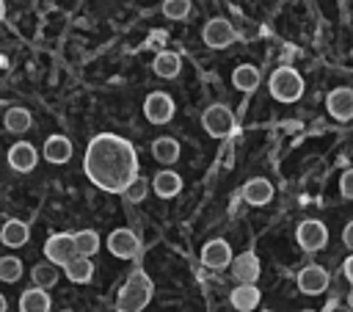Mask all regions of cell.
Returning a JSON list of instances; mask_svg holds the SVG:
<instances>
[{"label":"cell","mask_w":353,"mask_h":312,"mask_svg":"<svg viewBox=\"0 0 353 312\" xmlns=\"http://www.w3.org/2000/svg\"><path fill=\"white\" fill-rule=\"evenodd\" d=\"M83 168L97 188L110 193H124V188L138 177V155L130 141L102 133L91 138Z\"/></svg>","instance_id":"cell-1"},{"label":"cell","mask_w":353,"mask_h":312,"mask_svg":"<svg viewBox=\"0 0 353 312\" xmlns=\"http://www.w3.org/2000/svg\"><path fill=\"white\" fill-rule=\"evenodd\" d=\"M152 279L143 273V271H135L124 287L119 290V298H116V312H141L149 301H152Z\"/></svg>","instance_id":"cell-2"},{"label":"cell","mask_w":353,"mask_h":312,"mask_svg":"<svg viewBox=\"0 0 353 312\" xmlns=\"http://www.w3.org/2000/svg\"><path fill=\"white\" fill-rule=\"evenodd\" d=\"M268 88H270V97L273 99H279V102H295L303 94V77L292 66H279L270 75Z\"/></svg>","instance_id":"cell-3"},{"label":"cell","mask_w":353,"mask_h":312,"mask_svg":"<svg viewBox=\"0 0 353 312\" xmlns=\"http://www.w3.org/2000/svg\"><path fill=\"white\" fill-rule=\"evenodd\" d=\"M201 127H204V133L212 135V138H226V135L232 133V127H234V116H232V110H229L226 105L215 102V105H210V108L201 113Z\"/></svg>","instance_id":"cell-4"},{"label":"cell","mask_w":353,"mask_h":312,"mask_svg":"<svg viewBox=\"0 0 353 312\" xmlns=\"http://www.w3.org/2000/svg\"><path fill=\"white\" fill-rule=\"evenodd\" d=\"M44 257L47 262L52 265H69L74 257H77V248H74V237L66 235V232H58V235H50L47 243H44Z\"/></svg>","instance_id":"cell-5"},{"label":"cell","mask_w":353,"mask_h":312,"mask_svg":"<svg viewBox=\"0 0 353 312\" xmlns=\"http://www.w3.org/2000/svg\"><path fill=\"white\" fill-rule=\"evenodd\" d=\"M234 36H237V33H234L232 22L223 19V17H212V19H207L204 28H201V39H204V44L212 47V50L229 47V44L234 41Z\"/></svg>","instance_id":"cell-6"},{"label":"cell","mask_w":353,"mask_h":312,"mask_svg":"<svg viewBox=\"0 0 353 312\" xmlns=\"http://www.w3.org/2000/svg\"><path fill=\"white\" fill-rule=\"evenodd\" d=\"M295 237H298V246H301L303 251H320V248L328 243V229H325L323 221L306 218V221L298 224Z\"/></svg>","instance_id":"cell-7"},{"label":"cell","mask_w":353,"mask_h":312,"mask_svg":"<svg viewBox=\"0 0 353 312\" xmlns=\"http://www.w3.org/2000/svg\"><path fill=\"white\" fill-rule=\"evenodd\" d=\"M174 110H176V105H174L171 94H165V91H152L143 99V113H146V119L152 124H168Z\"/></svg>","instance_id":"cell-8"},{"label":"cell","mask_w":353,"mask_h":312,"mask_svg":"<svg viewBox=\"0 0 353 312\" xmlns=\"http://www.w3.org/2000/svg\"><path fill=\"white\" fill-rule=\"evenodd\" d=\"M108 251L113 257H119V260H132L141 251V240H138V235L132 229L121 226V229H113L108 235Z\"/></svg>","instance_id":"cell-9"},{"label":"cell","mask_w":353,"mask_h":312,"mask_svg":"<svg viewBox=\"0 0 353 312\" xmlns=\"http://www.w3.org/2000/svg\"><path fill=\"white\" fill-rule=\"evenodd\" d=\"M232 246L223 240V237H215V240H207L204 248H201V265L210 268V271H223L232 265Z\"/></svg>","instance_id":"cell-10"},{"label":"cell","mask_w":353,"mask_h":312,"mask_svg":"<svg viewBox=\"0 0 353 312\" xmlns=\"http://www.w3.org/2000/svg\"><path fill=\"white\" fill-rule=\"evenodd\" d=\"M232 276H234V282L237 284H256V279H259V273H262V268H259V257L254 254V251H243V254H237L234 260H232Z\"/></svg>","instance_id":"cell-11"},{"label":"cell","mask_w":353,"mask_h":312,"mask_svg":"<svg viewBox=\"0 0 353 312\" xmlns=\"http://www.w3.org/2000/svg\"><path fill=\"white\" fill-rule=\"evenodd\" d=\"M295 282L303 295H320L328 287V271L323 265H306V268H301Z\"/></svg>","instance_id":"cell-12"},{"label":"cell","mask_w":353,"mask_h":312,"mask_svg":"<svg viewBox=\"0 0 353 312\" xmlns=\"http://www.w3.org/2000/svg\"><path fill=\"white\" fill-rule=\"evenodd\" d=\"M325 108H328V113H331L336 121L353 119V88H347V86L331 88L328 97H325Z\"/></svg>","instance_id":"cell-13"},{"label":"cell","mask_w":353,"mask_h":312,"mask_svg":"<svg viewBox=\"0 0 353 312\" xmlns=\"http://www.w3.org/2000/svg\"><path fill=\"white\" fill-rule=\"evenodd\" d=\"M36 163H39V152H36V146L28 144V141H17V144L8 149V166H11L14 171L28 174V171L36 168Z\"/></svg>","instance_id":"cell-14"},{"label":"cell","mask_w":353,"mask_h":312,"mask_svg":"<svg viewBox=\"0 0 353 312\" xmlns=\"http://www.w3.org/2000/svg\"><path fill=\"white\" fill-rule=\"evenodd\" d=\"M273 199V185L265 179V177H254L243 185V202L254 204V207H262Z\"/></svg>","instance_id":"cell-15"},{"label":"cell","mask_w":353,"mask_h":312,"mask_svg":"<svg viewBox=\"0 0 353 312\" xmlns=\"http://www.w3.org/2000/svg\"><path fill=\"white\" fill-rule=\"evenodd\" d=\"M259 298H262V293H259L256 284H237V287L229 293V304H232L237 312H251V309H256V306H259Z\"/></svg>","instance_id":"cell-16"},{"label":"cell","mask_w":353,"mask_h":312,"mask_svg":"<svg viewBox=\"0 0 353 312\" xmlns=\"http://www.w3.org/2000/svg\"><path fill=\"white\" fill-rule=\"evenodd\" d=\"M69 157H72V141L66 135H50L44 141V160L47 163L63 166V163H69Z\"/></svg>","instance_id":"cell-17"},{"label":"cell","mask_w":353,"mask_h":312,"mask_svg":"<svg viewBox=\"0 0 353 312\" xmlns=\"http://www.w3.org/2000/svg\"><path fill=\"white\" fill-rule=\"evenodd\" d=\"M152 72H154L157 77H163V80H174V77L182 72V58H179L176 52H171V50H163V52L154 55Z\"/></svg>","instance_id":"cell-18"},{"label":"cell","mask_w":353,"mask_h":312,"mask_svg":"<svg viewBox=\"0 0 353 312\" xmlns=\"http://www.w3.org/2000/svg\"><path fill=\"white\" fill-rule=\"evenodd\" d=\"M152 188H154V193H157L160 199H174V196L182 191V177H179L176 171H171V168H163V171L154 174Z\"/></svg>","instance_id":"cell-19"},{"label":"cell","mask_w":353,"mask_h":312,"mask_svg":"<svg viewBox=\"0 0 353 312\" xmlns=\"http://www.w3.org/2000/svg\"><path fill=\"white\" fill-rule=\"evenodd\" d=\"M28 237H30V229H28V224L19 221V218H8V221L3 224V229H0V240H3V246H8V248L25 246Z\"/></svg>","instance_id":"cell-20"},{"label":"cell","mask_w":353,"mask_h":312,"mask_svg":"<svg viewBox=\"0 0 353 312\" xmlns=\"http://www.w3.org/2000/svg\"><path fill=\"white\" fill-rule=\"evenodd\" d=\"M50 306H52L50 293L41 287H28L19 295V312H50Z\"/></svg>","instance_id":"cell-21"},{"label":"cell","mask_w":353,"mask_h":312,"mask_svg":"<svg viewBox=\"0 0 353 312\" xmlns=\"http://www.w3.org/2000/svg\"><path fill=\"white\" fill-rule=\"evenodd\" d=\"M232 83H234V88H237V91L251 94V91H256V88H259L262 75H259V69H256V66H251V64H240V66L232 72Z\"/></svg>","instance_id":"cell-22"},{"label":"cell","mask_w":353,"mask_h":312,"mask_svg":"<svg viewBox=\"0 0 353 312\" xmlns=\"http://www.w3.org/2000/svg\"><path fill=\"white\" fill-rule=\"evenodd\" d=\"M152 157H154L157 163H165V166L176 163V160H179V144H176V138H171V135L154 138V144H152Z\"/></svg>","instance_id":"cell-23"},{"label":"cell","mask_w":353,"mask_h":312,"mask_svg":"<svg viewBox=\"0 0 353 312\" xmlns=\"http://www.w3.org/2000/svg\"><path fill=\"white\" fill-rule=\"evenodd\" d=\"M63 273L74 284H88L94 279V262L88 257H74L69 265H63Z\"/></svg>","instance_id":"cell-24"},{"label":"cell","mask_w":353,"mask_h":312,"mask_svg":"<svg viewBox=\"0 0 353 312\" xmlns=\"http://www.w3.org/2000/svg\"><path fill=\"white\" fill-rule=\"evenodd\" d=\"M3 124H6V130L8 133H28L30 130V124H33V116H30V110L28 108H8L6 110V116H3Z\"/></svg>","instance_id":"cell-25"},{"label":"cell","mask_w":353,"mask_h":312,"mask_svg":"<svg viewBox=\"0 0 353 312\" xmlns=\"http://www.w3.org/2000/svg\"><path fill=\"white\" fill-rule=\"evenodd\" d=\"M74 237V248H77V257H94L99 251V235L94 229H80L72 235Z\"/></svg>","instance_id":"cell-26"},{"label":"cell","mask_w":353,"mask_h":312,"mask_svg":"<svg viewBox=\"0 0 353 312\" xmlns=\"http://www.w3.org/2000/svg\"><path fill=\"white\" fill-rule=\"evenodd\" d=\"M30 279H33V287L50 290V287H55V282H58V265H52V262H39V265H33Z\"/></svg>","instance_id":"cell-27"},{"label":"cell","mask_w":353,"mask_h":312,"mask_svg":"<svg viewBox=\"0 0 353 312\" xmlns=\"http://www.w3.org/2000/svg\"><path fill=\"white\" fill-rule=\"evenodd\" d=\"M19 276H22V260L11 257V254L0 257V282L14 284V282H19Z\"/></svg>","instance_id":"cell-28"},{"label":"cell","mask_w":353,"mask_h":312,"mask_svg":"<svg viewBox=\"0 0 353 312\" xmlns=\"http://www.w3.org/2000/svg\"><path fill=\"white\" fill-rule=\"evenodd\" d=\"M160 8L168 19H185L190 14V0H163Z\"/></svg>","instance_id":"cell-29"},{"label":"cell","mask_w":353,"mask_h":312,"mask_svg":"<svg viewBox=\"0 0 353 312\" xmlns=\"http://www.w3.org/2000/svg\"><path fill=\"white\" fill-rule=\"evenodd\" d=\"M146 193H149V182H146L143 177H135V179L124 188V193H121V196H124L127 202H143V199H146Z\"/></svg>","instance_id":"cell-30"},{"label":"cell","mask_w":353,"mask_h":312,"mask_svg":"<svg viewBox=\"0 0 353 312\" xmlns=\"http://www.w3.org/2000/svg\"><path fill=\"white\" fill-rule=\"evenodd\" d=\"M339 193L345 199H353V168H345L339 177Z\"/></svg>","instance_id":"cell-31"},{"label":"cell","mask_w":353,"mask_h":312,"mask_svg":"<svg viewBox=\"0 0 353 312\" xmlns=\"http://www.w3.org/2000/svg\"><path fill=\"white\" fill-rule=\"evenodd\" d=\"M342 243L353 251V221H347V224H345V229H342Z\"/></svg>","instance_id":"cell-32"},{"label":"cell","mask_w":353,"mask_h":312,"mask_svg":"<svg viewBox=\"0 0 353 312\" xmlns=\"http://www.w3.org/2000/svg\"><path fill=\"white\" fill-rule=\"evenodd\" d=\"M342 273H345V279L353 284V254H350V257L342 262Z\"/></svg>","instance_id":"cell-33"},{"label":"cell","mask_w":353,"mask_h":312,"mask_svg":"<svg viewBox=\"0 0 353 312\" xmlns=\"http://www.w3.org/2000/svg\"><path fill=\"white\" fill-rule=\"evenodd\" d=\"M325 312H350V309H347L342 301H328V304H325Z\"/></svg>","instance_id":"cell-34"},{"label":"cell","mask_w":353,"mask_h":312,"mask_svg":"<svg viewBox=\"0 0 353 312\" xmlns=\"http://www.w3.org/2000/svg\"><path fill=\"white\" fill-rule=\"evenodd\" d=\"M6 309H8V304H6V295L0 293V312H6Z\"/></svg>","instance_id":"cell-35"},{"label":"cell","mask_w":353,"mask_h":312,"mask_svg":"<svg viewBox=\"0 0 353 312\" xmlns=\"http://www.w3.org/2000/svg\"><path fill=\"white\" fill-rule=\"evenodd\" d=\"M3 17H6V3L0 0V22H3Z\"/></svg>","instance_id":"cell-36"},{"label":"cell","mask_w":353,"mask_h":312,"mask_svg":"<svg viewBox=\"0 0 353 312\" xmlns=\"http://www.w3.org/2000/svg\"><path fill=\"white\" fill-rule=\"evenodd\" d=\"M303 312H314V309H303Z\"/></svg>","instance_id":"cell-37"},{"label":"cell","mask_w":353,"mask_h":312,"mask_svg":"<svg viewBox=\"0 0 353 312\" xmlns=\"http://www.w3.org/2000/svg\"><path fill=\"white\" fill-rule=\"evenodd\" d=\"M262 312H270V309H262Z\"/></svg>","instance_id":"cell-38"},{"label":"cell","mask_w":353,"mask_h":312,"mask_svg":"<svg viewBox=\"0 0 353 312\" xmlns=\"http://www.w3.org/2000/svg\"><path fill=\"white\" fill-rule=\"evenodd\" d=\"M63 312H72V309H63Z\"/></svg>","instance_id":"cell-39"}]
</instances>
